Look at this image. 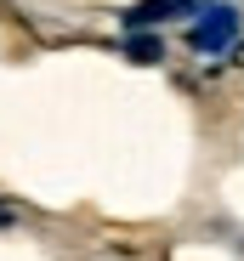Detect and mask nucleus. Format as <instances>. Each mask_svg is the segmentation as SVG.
Here are the masks:
<instances>
[{"mask_svg": "<svg viewBox=\"0 0 244 261\" xmlns=\"http://www.w3.org/2000/svg\"><path fill=\"white\" fill-rule=\"evenodd\" d=\"M182 40H187V51H199V57H222V51H233V40H238V6H227V0L199 6Z\"/></svg>", "mask_w": 244, "mask_h": 261, "instance_id": "nucleus-1", "label": "nucleus"}, {"mask_svg": "<svg viewBox=\"0 0 244 261\" xmlns=\"http://www.w3.org/2000/svg\"><path fill=\"white\" fill-rule=\"evenodd\" d=\"M159 51H165L159 34H148V29H131V34H125V57H131V63H159Z\"/></svg>", "mask_w": 244, "mask_h": 261, "instance_id": "nucleus-3", "label": "nucleus"}, {"mask_svg": "<svg viewBox=\"0 0 244 261\" xmlns=\"http://www.w3.org/2000/svg\"><path fill=\"white\" fill-rule=\"evenodd\" d=\"M199 0H142V6H131V29H148V23H171V17H193Z\"/></svg>", "mask_w": 244, "mask_h": 261, "instance_id": "nucleus-2", "label": "nucleus"}]
</instances>
